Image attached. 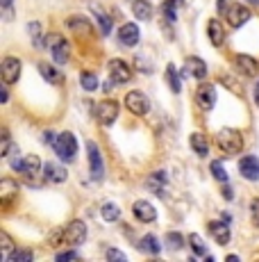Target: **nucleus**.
<instances>
[{
    "label": "nucleus",
    "mask_w": 259,
    "mask_h": 262,
    "mask_svg": "<svg viewBox=\"0 0 259 262\" xmlns=\"http://www.w3.org/2000/svg\"><path fill=\"white\" fill-rule=\"evenodd\" d=\"M0 100H2V103H7V100H9V94H7V89H2V94H0Z\"/></svg>",
    "instance_id": "47"
},
{
    "label": "nucleus",
    "mask_w": 259,
    "mask_h": 262,
    "mask_svg": "<svg viewBox=\"0 0 259 262\" xmlns=\"http://www.w3.org/2000/svg\"><path fill=\"white\" fill-rule=\"evenodd\" d=\"M166 242H168V248L178 251V248H182V244H184V237H182L180 232H168V235H166Z\"/></svg>",
    "instance_id": "35"
},
{
    "label": "nucleus",
    "mask_w": 259,
    "mask_h": 262,
    "mask_svg": "<svg viewBox=\"0 0 259 262\" xmlns=\"http://www.w3.org/2000/svg\"><path fill=\"white\" fill-rule=\"evenodd\" d=\"M225 16H228V23L232 28H241V25L250 18V9L244 7V5H229Z\"/></svg>",
    "instance_id": "10"
},
{
    "label": "nucleus",
    "mask_w": 259,
    "mask_h": 262,
    "mask_svg": "<svg viewBox=\"0 0 259 262\" xmlns=\"http://www.w3.org/2000/svg\"><path fill=\"white\" fill-rule=\"evenodd\" d=\"M189 244H191V248H193V253L196 255H202V258H207V248H205V242L200 240V235H189Z\"/></svg>",
    "instance_id": "29"
},
{
    "label": "nucleus",
    "mask_w": 259,
    "mask_h": 262,
    "mask_svg": "<svg viewBox=\"0 0 259 262\" xmlns=\"http://www.w3.org/2000/svg\"><path fill=\"white\" fill-rule=\"evenodd\" d=\"M55 153L60 160L64 162H73L75 155H77V139H75L73 132H61L55 142Z\"/></svg>",
    "instance_id": "3"
},
{
    "label": "nucleus",
    "mask_w": 259,
    "mask_h": 262,
    "mask_svg": "<svg viewBox=\"0 0 259 262\" xmlns=\"http://www.w3.org/2000/svg\"><path fill=\"white\" fill-rule=\"evenodd\" d=\"M80 82H82V89L84 91H96L98 89V80H96V75L93 73H84L80 75Z\"/></svg>",
    "instance_id": "30"
},
{
    "label": "nucleus",
    "mask_w": 259,
    "mask_h": 262,
    "mask_svg": "<svg viewBox=\"0 0 259 262\" xmlns=\"http://www.w3.org/2000/svg\"><path fill=\"white\" fill-rule=\"evenodd\" d=\"M23 162H25V169H23V173H25V176H34V173L41 169V160H39L37 155H28L25 160H23Z\"/></svg>",
    "instance_id": "28"
},
{
    "label": "nucleus",
    "mask_w": 259,
    "mask_h": 262,
    "mask_svg": "<svg viewBox=\"0 0 259 262\" xmlns=\"http://www.w3.org/2000/svg\"><path fill=\"white\" fill-rule=\"evenodd\" d=\"M132 212H134V217L139 219V221H143V224H150V221L157 219V210L152 208V203H148V201H137Z\"/></svg>",
    "instance_id": "13"
},
{
    "label": "nucleus",
    "mask_w": 259,
    "mask_h": 262,
    "mask_svg": "<svg viewBox=\"0 0 259 262\" xmlns=\"http://www.w3.org/2000/svg\"><path fill=\"white\" fill-rule=\"evenodd\" d=\"M164 182H166V173H164V171H155L152 176L146 178V187H148L150 192H157V194H159V192L164 189Z\"/></svg>",
    "instance_id": "22"
},
{
    "label": "nucleus",
    "mask_w": 259,
    "mask_h": 262,
    "mask_svg": "<svg viewBox=\"0 0 259 262\" xmlns=\"http://www.w3.org/2000/svg\"><path fill=\"white\" fill-rule=\"evenodd\" d=\"M255 103L259 105V80H257V84H255Z\"/></svg>",
    "instance_id": "48"
},
{
    "label": "nucleus",
    "mask_w": 259,
    "mask_h": 262,
    "mask_svg": "<svg viewBox=\"0 0 259 262\" xmlns=\"http://www.w3.org/2000/svg\"><path fill=\"white\" fill-rule=\"evenodd\" d=\"M46 44L50 48L52 60L57 62V64H66L68 57H71V44H68L66 39L55 32V34H48V37H46Z\"/></svg>",
    "instance_id": "2"
},
{
    "label": "nucleus",
    "mask_w": 259,
    "mask_h": 262,
    "mask_svg": "<svg viewBox=\"0 0 259 262\" xmlns=\"http://www.w3.org/2000/svg\"><path fill=\"white\" fill-rule=\"evenodd\" d=\"M0 240H2V251H5V255H7L9 248H12V240H9L7 232H2V235H0Z\"/></svg>",
    "instance_id": "41"
},
{
    "label": "nucleus",
    "mask_w": 259,
    "mask_h": 262,
    "mask_svg": "<svg viewBox=\"0 0 259 262\" xmlns=\"http://www.w3.org/2000/svg\"><path fill=\"white\" fill-rule=\"evenodd\" d=\"M87 153H89V171L93 180H100L105 173V164H103V155L98 148L96 142H87Z\"/></svg>",
    "instance_id": "4"
},
{
    "label": "nucleus",
    "mask_w": 259,
    "mask_h": 262,
    "mask_svg": "<svg viewBox=\"0 0 259 262\" xmlns=\"http://www.w3.org/2000/svg\"><path fill=\"white\" fill-rule=\"evenodd\" d=\"M44 169H46L44 173H46V180H48V182H64V180L68 178L66 169L60 164H55V162H48Z\"/></svg>",
    "instance_id": "17"
},
{
    "label": "nucleus",
    "mask_w": 259,
    "mask_h": 262,
    "mask_svg": "<svg viewBox=\"0 0 259 262\" xmlns=\"http://www.w3.org/2000/svg\"><path fill=\"white\" fill-rule=\"evenodd\" d=\"M66 25L75 32H89L91 30V23L87 21L84 16H71V18L66 21Z\"/></svg>",
    "instance_id": "25"
},
{
    "label": "nucleus",
    "mask_w": 259,
    "mask_h": 262,
    "mask_svg": "<svg viewBox=\"0 0 259 262\" xmlns=\"http://www.w3.org/2000/svg\"><path fill=\"white\" fill-rule=\"evenodd\" d=\"M61 240H64V230H52L50 235H48V244H50V246H60Z\"/></svg>",
    "instance_id": "37"
},
{
    "label": "nucleus",
    "mask_w": 259,
    "mask_h": 262,
    "mask_svg": "<svg viewBox=\"0 0 259 262\" xmlns=\"http://www.w3.org/2000/svg\"><path fill=\"white\" fill-rule=\"evenodd\" d=\"M162 14L166 16V18H168L170 23L175 21V7H173V5H170L168 0H166V2H164V5H162Z\"/></svg>",
    "instance_id": "38"
},
{
    "label": "nucleus",
    "mask_w": 259,
    "mask_h": 262,
    "mask_svg": "<svg viewBox=\"0 0 259 262\" xmlns=\"http://www.w3.org/2000/svg\"><path fill=\"white\" fill-rule=\"evenodd\" d=\"M93 14H96V18H98V25H100V32L103 34H109L111 32V18L107 14H105L100 7H93Z\"/></svg>",
    "instance_id": "26"
},
{
    "label": "nucleus",
    "mask_w": 259,
    "mask_h": 262,
    "mask_svg": "<svg viewBox=\"0 0 259 262\" xmlns=\"http://www.w3.org/2000/svg\"><path fill=\"white\" fill-rule=\"evenodd\" d=\"M216 144H218V148L223 153H228V155H234L239 150L244 148V137L239 130H232V128H223L218 130V135H216Z\"/></svg>",
    "instance_id": "1"
},
{
    "label": "nucleus",
    "mask_w": 259,
    "mask_h": 262,
    "mask_svg": "<svg viewBox=\"0 0 259 262\" xmlns=\"http://www.w3.org/2000/svg\"><path fill=\"white\" fill-rule=\"evenodd\" d=\"M9 260H14V262H32V260H34V253H32V251H23V248H18V251H14V253L9 255Z\"/></svg>",
    "instance_id": "36"
},
{
    "label": "nucleus",
    "mask_w": 259,
    "mask_h": 262,
    "mask_svg": "<svg viewBox=\"0 0 259 262\" xmlns=\"http://www.w3.org/2000/svg\"><path fill=\"white\" fill-rule=\"evenodd\" d=\"M207 32H209L212 44H214V46H223V41H225V30H223V25H221L218 18H212V21H209Z\"/></svg>",
    "instance_id": "20"
},
{
    "label": "nucleus",
    "mask_w": 259,
    "mask_h": 262,
    "mask_svg": "<svg viewBox=\"0 0 259 262\" xmlns=\"http://www.w3.org/2000/svg\"><path fill=\"white\" fill-rule=\"evenodd\" d=\"M84 240H87V226H84V221L75 219V221H71V224L64 228V242H66V244L77 246V244H82Z\"/></svg>",
    "instance_id": "5"
},
{
    "label": "nucleus",
    "mask_w": 259,
    "mask_h": 262,
    "mask_svg": "<svg viewBox=\"0 0 259 262\" xmlns=\"http://www.w3.org/2000/svg\"><path fill=\"white\" fill-rule=\"evenodd\" d=\"M119 41L121 46H137L139 44V28L134 23H125L119 30Z\"/></svg>",
    "instance_id": "15"
},
{
    "label": "nucleus",
    "mask_w": 259,
    "mask_h": 262,
    "mask_svg": "<svg viewBox=\"0 0 259 262\" xmlns=\"http://www.w3.org/2000/svg\"><path fill=\"white\" fill-rule=\"evenodd\" d=\"M125 107L132 114H137V116H143V114L150 110V103H148V98H146V94H141V91H130L125 96Z\"/></svg>",
    "instance_id": "7"
},
{
    "label": "nucleus",
    "mask_w": 259,
    "mask_h": 262,
    "mask_svg": "<svg viewBox=\"0 0 259 262\" xmlns=\"http://www.w3.org/2000/svg\"><path fill=\"white\" fill-rule=\"evenodd\" d=\"M119 116V103L116 100H103V103L96 105V119L103 123V126H111Z\"/></svg>",
    "instance_id": "6"
},
{
    "label": "nucleus",
    "mask_w": 259,
    "mask_h": 262,
    "mask_svg": "<svg viewBox=\"0 0 259 262\" xmlns=\"http://www.w3.org/2000/svg\"><path fill=\"white\" fill-rule=\"evenodd\" d=\"M196 105L200 110H212L216 105V91L212 84H200L196 89Z\"/></svg>",
    "instance_id": "9"
},
{
    "label": "nucleus",
    "mask_w": 259,
    "mask_h": 262,
    "mask_svg": "<svg viewBox=\"0 0 259 262\" xmlns=\"http://www.w3.org/2000/svg\"><path fill=\"white\" fill-rule=\"evenodd\" d=\"M39 71L44 75V80H48L50 84H64V75L52 66V64H48V62H41L39 64Z\"/></svg>",
    "instance_id": "18"
},
{
    "label": "nucleus",
    "mask_w": 259,
    "mask_h": 262,
    "mask_svg": "<svg viewBox=\"0 0 259 262\" xmlns=\"http://www.w3.org/2000/svg\"><path fill=\"white\" fill-rule=\"evenodd\" d=\"M134 62H137V68H139L141 73H150V66L146 64V60H143V57H137Z\"/></svg>",
    "instance_id": "42"
},
{
    "label": "nucleus",
    "mask_w": 259,
    "mask_h": 262,
    "mask_svg": "<svg viewBox=\"0 0 259 262\" xmlns=\"http://www.w3.org/2000/svg\"><path fill=\"white\" fill-rule=\"evenodd\" d=\"M109 75H111L114 82L125 84L132 80V68L127 66V62H123V60H111L109 62Z\"/></svg>",
    "instance_id": "8"
},
{
    "label": "nucleus",
    "mask_w": 259,
    "mask_h": 262,
    "mask_svg": "<svg viewBox=\"0 0 259 262\" xmlns=\"http://www.w3.org/2000/svg\"><path fill=\"white\" fill-rule=\"evenodd\" d=\"M132 12L137 18L141 21H148L150 16H152V5H150L148 0H134L132 2Z\"/></svg>",
    "instance_id": "21"
},
{
    "label": "nucleus",
    "mask_w": 259,
    "mask_h": 262,
    "mask_svg": "<svg viewBox=\"0 0 259 262\" xmlns=\"http://www.w3.org/2000/svg\"><path fill=\"white\" fill-rule=\"evenodd\" d=\"M209 232H212V237H214L218 244H228L229 242V228H228V224H223V221H212V224H209Z\"/></svg>",
    "instance_id": "19"
},
{
    "label": "nucleus",
    "mask_w": 259,
    "mask_h": 262,
    "mask_svg": "<svg viewBox=\"0 0 259 262\" xmlns=\"http://www.w3.org/2000/svg\"><path fill=\"white\" fill-rule=\"evenodd\" d=\"M121 217V210L114 205V203H105L103 205V219L105 221H116Z\"/></svg>",
    "instance_id": "31"
},
{
    "label": "nucleus",
    "mask_w": 259,
    "mask_h": 262,
    "mask_svg": "<svg viewBox=\"0 0 259 262\" xmlns=\"http://www.w3.org/2000/svg\"><path fill=\"white\" fill-rule=\"evenodd\" d=\"M209 169H212V176H214L216 180H221V182H228V173H225V169H223V164L218 162V160H214Z\"/></svg>",
    "instance_id": "34"
},
{
    "label": "nucleus",
    "mask_w": 259,
    "mask_h": 262,
    "mask_svg": "<svg viewBox=\"0 0 259 262\" xmlns=\"http://www.w3.org/2000/svg\"><path fill=\"white\" fill-rule=\"evenodd\" d=\"M107 258H109V260H121V262L127 260L125 255L121 253V251H116V248H109V251H107Z\"/></svg>",
    "instance_id": "40"
},
{
    "label": "nucleus",
    "mask_w": 259,
    "mask_h": 262,
    "mask_svg": "<svg viewBox=\"0 0 259 262\" xmlns=\"http://www.w3.org/2000/svg\"><path fill=\"white\" fill-rule=\"evenodd\" d=\"M18 75H21V60H16V57H5V62H2V82L5 84L16 82Z\"/></svg>",
    "instance_id": "11"
},
{
    "label": "nucleus",
    "mask_w": 259,
    "mask_h": 262,
    "mask_svg": "<svg viewBox=\"0 0 259 262\" xmlns=\"http://www.w3.org/2000/svg\"><path fill=\"white\" fill-rule=\"evenodd\" d=\"M141 248L148 251V253H159V251H162V246H159V242H157L155 235H146V237H141Z\"/></svg>",
    "instance_id": "27"
},
{
    "label": "nucleus",
    "mask_w": 259,
    "mask_h": 262,
    "mask_svg": "<svg viewBox=\"0 0 259 262\" xmlns=\"http://www.w3.org/2000/svg\"><path fill=\"white\" fill-rule=\"evenodd\" d=\"M170 5H173V7L175 9H180V7H184V0H168Z\"/></svg>",
    "instance_id": "46"
},
{
    "label": "nucleus",
    "mask_w": 259,
    "mask_h": 262,
    "mask_svg": "<svg viewBox=\"0 0 259 262\" xmlns=\"http://www.w3.org/2000/svg\"><path fill=\"white\" fill-rule=\"evenodd\" d=\"M248 2H252V5H255V7H257V5H259V0H248Z\"/></svg>",
    "instance_id": "50"
},
{
    "label": "nucleus",
    "mask_w": 259,
    "mask_h": 262,
    "mask_svg": "<svg viewBox=\"0 0 259 262\" xmlns=\"http://www.w3.org/2000/svg\"><path fill=\"white\" fill-rule=\"evenodd\" d=\"M30 34H32V41H34V46H39V48H44L46 46V41L41 39V25L39 23H30Z\"/></svg>",
    "instance_id": "33"
},
{
    "label": "nucleus",
    "mask_w": 259,
    "mask_h": 262,
    "mask_svg": "<svg viewBox=\"0 0 259 262\" xmlns=\"http://www.w3.org/2000/svg\"><path fill=\"white\" fill-rule=\"evenodd\" d=\"M75 258H77L75 251H68V253H60V255H57V260H75Z\"/></svg>",
    "instance_id": "43"
},
{
    "label": "nucleus",
    "mask_w": 259,
    "mask_h": 262,
    "mask_svg": "<svg viewBox=\"0 0 259 262\" xmlns=\"http://www.w3.org/2000/svg\"><path fill=\"white\" fill-rule=\"evenodd\" d=\"M166 80H168V87L173 94H180L182 91V84H180V80H182V73H178L175 71V66H168L166 68Z\"/></svg>",
    "instance_id": "24"
},
{
    "label": "nucleus",
    "mask_w": 259,
    "mask_h": 262,
    "mask_svg": "<svg viewBox=\"0 0 259 262\" xmlns=\"http://www.w3.org/2000/svg\"><path fill=\"white\" fill-rule=\"evenodd\" d=\"M250 214H252V224L259 226V198L250 203Z\"/></svg>",
    "instance_id": "39"
},
{
    "label": "nucleus",
    "mask_w": 259,
    "mask_h": 262,
    "mask_svg": "<svg viewBox=\"0 0 259 262\" xmlns=\"http://www.w3.org/2000/svg\"><path fill=\"white\" fill-rule=\"evenodd\" d=\"M239 171L245 180H259V160L255 155H245L239 162Z\"/></svg>",
    "instance_id": "12"
},
{
    "label": "nucleus",
    "mask_w": 259,
    "mask_h": 262,
    "mask_svg": "<svg viewBox=\"0 0 259 262\" xmlns=\"http://www.w3.org/2000/svg\"><path fill=\"white\" fill-rule=\"evenodd\" d=\"M16 192V185L12 182L9 178H5V180H0V196H2V203H7V198L12 194Z\"/></svg>",
    "instance_id": "32"
},
{
    "label": "nucleus",
    "mask_w": 259,
    "mask_h": 262,
    "mask_svg": "<svg viewBox=\"0 0 259 262\" xmlns=\"http://www.w3.org/2000/svg\"><path fill=\"white\" fill-rule=\"evenodd\" d=\"M191 148L198 153L200 157H205L209 153V144L205 139V135H200V132H193L191 135Z\"/></svg>",
    "instance_id": "23"
},
{
    "label": "nucleus",
    "mask_w": 259,
    "mask_h": 262,
    "mask_svg": "<svg viewBox=\"0 0 259 262\" xmlns=\"http://www.w3.org/2000/svg\"><path fill=\"white\" fill-rule=\"evenodd\" d=\"M180 73H182V78H184L186 73H191L196 80H205V75H207V66H205V62L200 60V57H189V60H186L184 71H180Z\"/></svg>",
    "instance_id": "14"
},
{
    "label": "nucleus",
    "mask_w": 259,
    "mask_h": 262,
    "mask_svg": "<svg viewBox=\"0 0 259 262\" xmlns=\"http://www.w3.org/2000/svg\"><path fill=\"white\" fill-rule=\"evenodd\" d=\"M234 66L241 71L244 75H257L259 66H257V62H255V57H250V55H237L234 57Z\"/></svg>",
    "instance_id": "16"
},
{
    "label": "nucleus",
    "mask_w": 259,
    "mask_h": 262,
    "mask_svg": "<svg viewBox=\"0 0 259 262\" xmlns=\"http://www.w3.org/2000/svg\"><path fill=\"white\" fill-rule=\"evenodd\" d=\"M46 142L55 146V142H57V137H55V132H50V130H48V132H46Z\"/></svg>",
    "instance_id": "44"
},
{
    "label": "nucleus",
    "mask_w": 259,
    "mask_h": 262,
    "mask_svg": "<svg viewBox=\"0 0 259 262\" xmlns=\"http://www.w3.org/2000/svg\"><path fill=\"white\" fill-rule=\"evenodd\" d=\"M12 2H14V0H2V7L9 12V9H12Z\"/></svg>",
    "instance_id": "49"
},
{
    "label": "nucleus",
    "mask_w": 259,
    "mask_h": 262,
    "mask_svg": "<svg viewBox=\"0 0 259 262\" xmlns=\"http://www.w3.org/2000/svg\"><path fill=\"white\" fill-rule=\"evenodd\" d=\"M223 196H225V198H228V201H232V187H223Z\"/></svg>",
    "instance_id": "45"
}]
</instances>
